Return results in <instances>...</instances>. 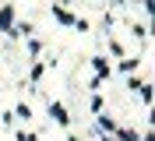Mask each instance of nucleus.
Here are the masks:
<instances>
[{"mask_svg": "<svg viewBox=\"0 0 155 141\" xmlns=\"http://www.w3.org/2000/svg\"><path fill=\"white\" fill-rule=\"evenodd\" d=\"M49 116H53V120H57L60 127H67V109H64L60 102H49Z\"/></svg>", "mask_w": 155, "mask_h": 141, "instance_id": "nucleus-1", "label": "nucleus"}, {"mask_svg": "<svg viewBox=\"0 0 155 141\" xmlns=\"http://www.w3.org/2000/svg\"><path fill=\"white\" fill-rule=\"evenodd\" d=\"M95 71H99V78L109 74V67H106V60H102V56H95Z\"/></svg>", "mask_w": 155, "mask_h": 141, "instance_id": "nucleus-4", "label": "nucleus"}, {"mask_svg": "<svg viewBox=\"0 0 155 141\" xmlns=\"http://www.w3.org/2000/svg\"><path fill=\"white\" fill-rule=\"evenodd\" d=\"M134 67H137V60H134V56H127L124 64H120V71H134Z\"/></svg>", "mask_w": 155, "mask_h": 141, "instance_id": "nucleus-5", "label": "nucleus"}, {"mask_svg": "<svg viewBox=\"0 0 155 141\" xmlns=\"http://www.w3.org/2000/svg\"><path fill=\"white\" fill-rule=\"evenodd\" d=\"M11 14H14L11 7H0V28H7V25H11Z\"/></svg>", "mask_w": 155, "mask_h": 141, "instance_id": "nucleus-3", "label": "nucleus"}, {"mask_svg": "<svg viewBox=\"0 0 155 141\" xmlns=\"http://www.w3.org/2000/svg\"><path fill=\"white\" fill-rule=\"evenodd\" d=\"M120 138H124V141H137V134H134V131H127V127H120Z\"/></svg>", "mask_w": 155, "mask_h": 141, "instance_id": "nucleus-6", "label": "nucleus"}, {"mask_svg": "<svg viewBox=\"0 0 155 141\" xmlns=\"http://www.w3.org/2000/svg\"><path fill=\"white\" fill-rule=\"evenodd\" d=\"M53 14H57V18L64 21V25H74V14H71V11H64V7H53Z\"/></svg>", "mask_w": 155, "mask_h": 141, "instance_id": "nucleus-2", "label": "nucleus"}]
</instances>
